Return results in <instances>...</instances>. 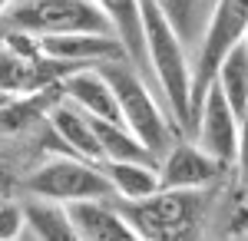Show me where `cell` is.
<instances>
[{
	"label": "cell",
	"mask_w": 248,
	"mask_h": 241,
	"mask_svg": "<svg viewBox=\"0 0 248 241\" xmlns=\"http://www.w3.org/2000/svg\"><path fill=\"white\" fill-rule=\"evenodd\" d=\"M23 218H27V231L40 241H77L70 211L63 202L37 195V202L23 205Z\"/></svg>",
	"instance_id": "cell-16"
},
{
	"label": "cell",
	"mask_w": 248,
	"mask_h": 241,
	"mask_svg": "<svg viewBox=\"0 0 248 241\" xmlns=\"http://www.w3.org/2000/svg\"><path fill=\"white\" fill-rule=\"evenodd\" d=\"M235 162L242 168V175H245L248 182V116L242 119V132H238V155H235Z\"/></svg>",
	"instance_id": "cell-21"
},
{
	"label": "cell",
	"mask_w": 248,
	"mask_h": 241,
	"mask_svg": "<svg viewBox=\"0 0 248 241\" xmlns=\"http://www.w3.org/2000/svg\"><path fill=\"white\" fill-rule=\"evenodd\" d=\"M50 126L57 142L70 149V155L79 159H90V162H103V146H99V136H96V122L90 112H83L77 103H70L66 96H60L53 103V109L46 112Z\"/></svg>",
	"instance_id": "cell-12"
},
{
	"label": "cell",
	"mask_w": 248,
	"mask_h": 241,
	"mask_svg": "<svg viewBox=\"0 0 248 241\" xmlns=\"http://www.w3.org/2000/svg\"><path fill=\"white\" fill-rule=\"evenodd\" d=\"M195 142L212 152L218 162L232 166L238 155V132H242V119L235 116L229 106V99L222 96V90L212 83L209 93L202 96L199 109H195Z\"/></svg>",
	"instance_id": "cell-7"
},
{
	"label": "cell",
	"mask_w": 248,
	"mask_h": 241,
	"mask_svg": "<svg viewBox=\"0 0 248 241\" xmlns=\"http://www.w3.org/2000/svg\"><path fill=\"white\" fill-rule=\"evenodd\" d=\"M215 86L222 90V96L229 99V106L235 109L238 119L248 116V43L242 40L238 46H232L225 60L215 70Z\"/></svg>",
	"instance_id": "cell-17"
},
{
	"label": "cell",
	"mask_w": 248,
	"mask_h": 241,
	"mask_svg": "<svg viewBox=\"0 0 248 241\" xmlns=\"http://www.w3.org/2000/svg\"><path fill=\"white\" fill-rule=\"evenodd\" d=\"M40 50L46 56H53V60H66V63H77V66H99L106 60H123L126 56V46L116 33H93V30L40 37Z\"/></svg>",
	"instance_id": "cell-10"
},
{
	"label": "cell",
	"mask_w": 248,
	"mask_h": 241,
	"mask_svg": "<svg viewBox=\"0 0 248 241\" xmlns=\"http://www.w3.org/2000/svg\"><path fill=\"white\" fill-rule=\"evenodd\" d=\"M142 40L149 73L162 90L172 122L179 129H192V60L186 53V40L155 0H142Z\"/></svg>",
	"instance_id": "cell-1"
},
{
	"label": "cell",
	"mask_w": 248,
	"mask_h": 241,
	"mask_svg": "<svg viewBox=\"0 0 248 241\" xmlns=\"http://www.w3.org/2000/svg\"><path fill=\"white\" fill-rule=\"evenodd\" d=\"M27 235V218L23 208L10 202H0V241H14Z\"/></svg>",
	"instance_id": "cell-20"
},
{
	"label": "cell",
	"mask_w": 248,
	"mask_h": 241,
	"mask_svg": "<svg viewBox=\"0 0 248 241\" xmlns=\"http://www.w3.org/2000/svg\"><path fill=\"white\" fill-rule=\"evenodd\" d=\"M99 73L106 76V83L113 86L119 112H123V122H126V126L142 139V146L159 159V155L179 139V126L172 122L169 109L159 106V99L153 96L146 76L139 73L126 56H123V60H106V63H99Z\"/></svg>",
	"instance_id": "cell-2"
},
{
	"label": "cell",
	"mask_w": 248,
	"mask_h": 241,
	"mask_svg": "<svg viewBox=\"0 0 248 241\" xmlns=\"http://www.w3.org/2000/svg\"><path fill=\"white\" fill-rule=\"evenodd\" d=\"M245 43H248V33H245Z\"/></svg>",
	"instance_id": "cell-23"
},
{
	"label": "cell",
	"mask_w": 248,
	"mask_h": 241,
	"mask_svg": "<svg viewBox=\"0 0 248 241\" xmlns=\"http://www.w3.org/2000/svg\"><path fill=\"white\" fill-rule=\"evenodd\" d=\"M225 172V162H218L212 152L199 142L175 139L159 162V185L162 188H209Z\"/></svg>",
	"instance_id": "cell-9"
},
{
	"label": "cell",
	"mask_w": 248,
	"mask_h": 241,
	"mask_svg": "<svg viewBox=\"0 0 248 241\" xmlns=\"http://www.w3.org/2000/svg\"><path fill=\"white\" fill-rule=\"evenodd\" d=\"M96 7L106 14L113 33L123 40L126 56L136 70H149V60H146V40H142V0H93Z\"/></svg>",
	"instance_id": "cell-14"
},
{
	"label": "cell",
	"mask_w": 248,
	"mask_h": 241,
	"mask_svg": "<svg viewBox=\"0 0 248 241\" xmlns=\"http://www.w3.org/2000/svg\"><path fill=\"white\" fill-rule=\"evenodd\" d=\"M70 222L77 231V241H133L139 238L129 218L123 215V208L113 205L109 198H79L66 202Z\"/></svg>",
	"instance_id": "cell-11"
},
{
	"label": "cell",
	"mask_w": 248,
	"mask_h": 241,
	"mask_svg": "<svg viewBox=\"0 0 248 241\" xmlns=\"http://www.w3.org/2000/svg\"><path fill=\"white\" fill-rule=\"evenodd\" d=\"M96 136L103 146V159H129V162H159L149 149L142 146V139L136 136L126 122H109V119H93Z\"/></svg>",
	"instance_id": "cell-18"
},
{
	"label": "cell",
	"mask_w": 248,
	"mask_h": 241,
	"mask_svg": "<svg viewBox=\"0 0 248 241\" xmlns=\"http://www.w3.org/2000/svg\"><path fill=\"white\" fill-rule=\"evenodd\" d=\"M3 23L14 30H27L33 37H50V33H113L106 14L93 0H23L17 7H7Z\"/></svg>",
	"instance_id": "cell-5"
},
{
	"label": "cell",
	"mask_w": 248,
	"mask_h": 241,
	"mask_svg": "<svg viewBox=\"0 0 248 241\" xmlns=\"http://www.w3.org/2000/svg\"><path fill=\"white\" fill-rule=\"evenodd\" d=\"M63 96L70 103H77L83 112H90L93 119L123 122L116 93H113V86L106 83V76L99 73V66H79L70 76H63Z\"/></svg>",
	"instance_id": "cell-13"
},
{
	"label": "cell",
	"mask_w": 248,
	"mask_h": 241,
	"mask_svg": "<svg viewBox=\"0 0 248 241\" xmlns=\"http://www.w3.org/2000/svg\"><path fill=\"white\" fill-rule=\"evenodd\" d=\"M248 33V0H215L205 17V27L199 33V50L192 60V119L215 83V70L225 60L232 46H238ZM195 126V122H192Z\"/></svg>",
	"instance_id": "cell-3"
},
{
	"label": "cell",
	"mask_w": 248,
	"mask_h": 241,
	"mask_svg": "<svg viewBox=\"0 0 248 241\" xmlns=\"http://www.w3.org/2000/svg\"><path fill=\"white\" fill-rule=\"evenodd\" d=\"M99 168L106 172L113 192L123 202H139L159 192V162H129V159H103Z\"/></svg>",
	"instance_id": "cell-15"
},
{
	"label": "cell",
	"mask_w": 248,
	"mask_h": 241,
	"mask_svg": "<svg viewBox=\"0 0 248 241\" xmlns=\"http://www.w3.org/2000/svg\"><path fill=\"white\" fill-rule=\"evenodd\" d=\"M27 192L53 202H79V198H109L116 195L99 162L79 159V155H53L50 162L27 179Z\"/></svg>",
	"instance_id": "cell-6"
},
{
	"label": "cell",
	"mask_w": 248,
	"mask_h": 241,
	"mask_svg": "<svg viewBox=\"0 0 248 241\" xmlns=\"http://www.w3.org/2000/svg\"><path fill=\"white\" fill-rule=\"evenodd\" d=\"M73 70H79L77 63L66 60H53V56H23L10 46L0 43V93L7 96H27L37 93L50 83H60L63 76H70Z\"/></svg>",
	"instance_id": "cell-8"
},
{
	"label": "cell",
	"mask_w": 248,
	"mask_h": 241,
	"mask_svg": "<svg viewBox=\"0 0 248 241\" xmlns=\"http://www.w3.org/2000/svg\"><path fill=\"white\" fill-rule=\"evenodd\" d=\"M155 3L166 10V17L172 20L182 40H199L215 0H155Z\"/></svg>",
	"instance_id": "cell-19"
},
{
	"label": "cell",
	"mask_w": 248,
	"mask_h": 241,
	"mask_svg": "<svg viewBox=\"0 0 248 241\" xmlns=\"http://www.w3.org/2000/svg\"><path fill=\"white\" fill-rule=\"evenodd\" d=\"M205 188H159L139 202H123V215L129 218L139 238H182L202 218Z\"/></svg>",
	"instance_id": "cell-4"
},
{
	"label": "cell",
	"mask_w": 248,
	"mask_h": 241,
	"mask_svg": "<svg viewBox=\"0 0 248 241\" xmlns=\"http://www.w3.org/2000/svg\"><path fill=\"white\" fill-rule=\"evenodd\" d=\"M7 7H10V0H0V17L7 14Z\"/></svg>",
	"instance_id": "cell-22"
}]
</instances>
